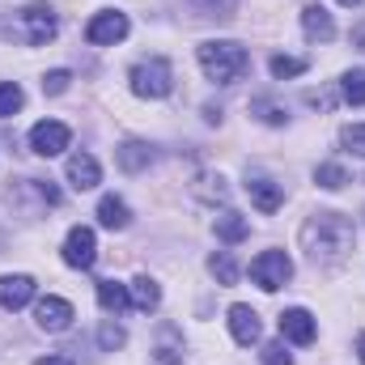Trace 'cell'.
Wrapping results in <instances>:
<instances>
[{
	"instance_id": "cell-1",
	"label": "cell",
	"mask_w": 365,
	"mask_h": 365,
	"mask_svg": "<svg viewBox=\"0 0 365 365\" xmlns=\"http://www.w3.org/2000/svg\"><path fill=\"white\" fill-rule=\"evenodd\" d=\"M353 238H357V230H353V221L344 212H314L302 225V251L319 268H331V264L349 259Z\"/></svg>"
},
{
	"instance_id": "cell-2",
	"label": "cell",
	"mask_w": 365,
	"mask_h": 365,
	"mask_svg": "<svg viewBox=\"0 0 365 365\" xmlns=\"http://www.w3.org/2000/svg\"><path fill=\"white\" fill-rule=\"evenodd\" d=\"M195 56H200V68L208 73V81H217V86H234V81H242L247 68H251V51H247L242 43H234V38L200 43Z\"/></svg>"
},
{
	"instance_id": "cell-3",
	"label": "cell",
	"mask_w": 365,
	"mask_h": 365,
	"mask_svg": "<svg viewBox=\"0 0 365 365\" xmlns=\"http://www.w3.org/2000/svg\"><path fill=\"white\" fill-rule=\"evenodd\" d=\"M56 30H60V17H56L51 4H26V9H17V17L9 21V34H13L17 43H26V47L51 43Z\"/></svg>"
},
{
	"instance_id": "cell-4",
	"label": "cell",
	"mask_w": 365,
	"mask_h": 365,
	"mask_svg": "<svg viewBox=\"0 0 365 365\" xmlns=\"http://www.w3.org/2000/svg\"><path fill=\"white\" fill-rule=\"evenodd\" d=\"M128 81H132V93L136 98H166V93L175 90V68H170V60L149 56V60H140L132 68Z\"/></svg>"
},
{
	"instance_id": "cell-5",
	"label": "cell",
	"mask_w": 365,
	"mask_h": 365,
	"mask_svg": "<svg viewBox=\"0 0 365 365\" xmlns=\"http://www.w3.org/2000/svg\"><path fill=\"white\" fill-rule=\"evenodd\" d=\"M289 276H293V259H289L284 251H264V255L251 259V280H255L264 293H276L280 284H289Z\"/></svg>"
},
{
	"instance_id": "cell-6",
	"label": "cell",
	"mask_w": 365,
	"mask_h": 365,
	"mask_svg": "<svg viewBox=\"0 0 365 365\" xmlns=\"http://www.w3.org/2000/svg\"><path fill=\"white\" fill-rule=\"evenodd\" d=\"M128 13H119V9H102V13H93L90 26H86V43L93 47H115V43H123L128 38Z\"/></svg>"
},
{
	"instance_id": "cell-7",
	"label": "cell",
	"mask_w": 365,
	"mask_h": 365,
	"mask_svg": "<svg viewBox=\"0 0 365 365\" xmlns=\"http://www.w3.org/2000/svg\"><path fill=\"white\" fill-rule=\"evenodd\" d=\"M68 140H73L68 123L43 119V123H34V128H30V149H34L38 158H60V153L68 149Z\"/></svg>"
},
{
	"instance_id": "cell-8",
	"label": "cell",
	"mask_w": 365,
	"mask_h": 365,
	"mask_svg": "<svg viewBox=\"0 0 365 365\" xmlns=\"http://www.w3.org/2000/svg\"><path fill=\"white\" fill-rule=\"evenodd\" d=\"M93 259H98V238H93L90 225H73L68 230V238H64V264L68 268H93Z\"/></svg>"
},
{
	"instance_id": "cell-9",
	"label": "cell",
	"mask_w": 365,
	"mask_h": 365,
	"mask_svg": "<svg viewBox=\"0 0 365 365\" xmlns=\"http://www.w3.org/2000/svg\"><path fill=\"white\" fill-rule=\"evenodd\" d=\"M314 336H319V323H314L310 310L293 306V310L280 314V340H289V344H314Z\"/></svg>"
},
{
	"instance_id": "cell-10",
	"label": "cell",
	"mask_w": 365,
	"mask_h": 365,
	"mask_svg": "<svg viewBox=\"0 0 365 365\" xmlns=\"http://www.w3.org/2000/svg\"><path fill=\"white\" fill-rule=\"evenodd\" d=\"M34 323H38L43 331H64V327L73 323V302H64V297H38Z\"/></svg>"
},
{
	"instance_id": "cell-11",
	"label": "cell",
	"mask_w": 365,
	"mask_h": 365,
	"mask_svg": "<svg viewBox=\"0 0 365 365\" xmlns=\"http://www.w3.org/2000/svg\"><path fill=\"white\" fill-rule=\"evenodd\" d=\"M247 195H251V204L259 212H276L284 204V187L276 179H268V175H247Z\"/></svg>"
},
{
	"instance_id": "cell-12",
	"label": "cell",
	"mask_w": 365,
	"mask_h": 365,
	"mask_svg": "<svg viewBox=\"0 0 365 365\" xmlns=\"http://www.w3.org/2000/svg\"><path fill=\"white\" fill-rule=\"evenodd\" d=\"M34 297V276H0V310H21Z\"/></svg>"
},
{
	"instance_id": "cell-13",
	"label": "cell",
	"mask_w": 365,
	"mask_h": 365,
	"mask_svg": "<svg viewBox=\"0 0 365 365\" xmlns=\"http://www.w3.org/2000/svg\"><path fill=\"white\" fill-rule=\"evenodd\" d=\"M302 30H306L310 43H331L336 38V21H331V13L323 4H306L302 9Z\"/></svg>"
},
{
	"instance_id": "cell-14",
	"label": "cell",
	"mask_w": 365,
	"mask_h": 365,
	"mask_svg": "<svg viewBox=\"0 0 365 365\" xmlns=\"http://www.w3.org/2000/svg\"><path fill=\"white\" fill-rule=\"evenodd\" d=\"M115 162H119L123 175H140V170L153 166V145H145V140H123V145L115 149Z\"/></svg>"
},
{
	"instance_id": "cell-15",
	"label": "cell",
	"mask_w": 365,
	"mask_h": 365,
	"mask_svg": "<svg viewBox=\"0 0 365 365\" xmlns=\"http://www.w3.org/2000/svg\"><path fill=\"white\" fill-rule=\"evenodd\" d=\"M64 175H68V182H73L77 191H93V187L102 182V166L93 162L90 153H73L68 166H64Z\"/></svg>"
},
{
	"instance_id": "cell-16",
	"label": "cell",
	"mask_w": 365,
	"mask_h": 365,
	"mask_svg": "<svg viewBox=\"0 0 365 365\" xmlns=\"http://www.w3.org/2000/svg\"><path fill=\"white\" fill-rule=\"evenodd\" d=\"M230 331L238 344H255L259 340V314L251 306H230Z\"/></svg>"
},
{
	"instance_id": "cell-17",
	"label": "cell",
	"mask_w": 365,
	"mask_h": 365,
	"mask_svg": "<svg viewBox=\"0 0 365 365\" xmlns=\"http://www.w3.org/2000/svg\"><path fill=\"white\" fill-rule=\"evenodd\" d=\"M98 306H102L106 314H123V310L132 306L128 284H119V280H98Z\"/></svg>"
},
{
	"instance_id": "cell-18",
	"label": "cell",
	"mask_w": 365,
	"mask_h": 365,
	"mask_svg": "<svg viewBox=\"0 0 365 365\" xmlns=\"http://www.w3.org/2000/svg\"><path fill=\"white\" fill-rule=\"evenodd\" d=\"M98 221H102L106 230H128L132 212H128V204H123L119 195H102V200H98Z\"/></svg>"
},
{
	"instance_id": "cell-19",
	"label": "cell",
	"mask_w": 365,
	"mask_h": 365,
	"mask_svg": "<svg viewBox=\"0 0 365 365\" xmlns=\"http://www.w3.org/2000/svg\"><path fill=\"white\" fill-rule=\"evenodd\" d=\"M128 293H132V306L145 310V314L162 306V289H158V280H149V276H136V280L128 284Z\"/></svg>"
},
{
	"instance_id": "cell-20",
	"label": "cell",
	"mask_w": 365,
	"mask_h": 365,
	"mask_svg": "<svg viewBox=\"0 0 365 365\" xmlns=\"http://www.w3.org/2000/svg\"><path fill=\"white\" fill-rule=\"evenodd\" d=\"M212 230H217V238H221V242H230V247H234V242H242V238L251 234V221L225 208V212L217 217V225H212Z\"/></svg>"
},
{
	"instance_id": "cell-21",
	"label": "cell",
	"mask_w": 365,
	"mask_h": 365,
	"mask_svg": "<svg viewBox=\"0 0 365 365\" xmlns=\"http://www.w3.org/2000/svg\"><path fill=\"white\" fill-rule=\"evenodd\" d=\"M153 365H182V344H179V331L166 323L162 327V340H158V353H153Z\"/></svg>"
},
{
	"instance_id": "cell-22",
	"label": "cell",
	"mask_w": 365,
	"mask_h": 365,
	"mask_svg": "<svg viewBox=\"0 0 365 365\" xmlns=\"http://www.w3.org/2000/svg\"><path fill=\"white\" fill-rule=\"evenodd\" d=\"M208 272L217 276V284H238V259L230 251H212L208 255Z\"/></svg>"
},
{
	"instance_id": "cell-23",
	"label": "cell",
	"mask_w": 365,
	"mask_h": 365,
	"mask_svg": "<svg viewBox=\"0 0 365 365\" xmlns=\"http://www.w3.org/2000/svg\"><path fill=\"white\" fill-rule=\"evenodd\" d=\"M340 93H344V102L365 106V68H349V73L340 77Z\"/></svg>"
},
{
	"instance_id": "cell-24",
	"label": "cell",
	"mask_w": 365,
	"mask_h": 365,
	"mask_svg": "<svg viewBox=\"0 0 365 365\" xmlns=\"http://www.w3.org/2000/svg\"><path fill=\"white\" fill-rule=\"evenodd\" d=\"M251 115H255L259 123H268V128H280V123L289 119V115H284V106L272 102V98H255V102H251Z\"/></svg>"
},
{
	"instance_id": "cell-25",
	"label": "cell",
	"mask_w": 365,
	"mask_h": 365,
	"mask_svg": "<svg viewBox=\"0 0 365 365\" xmlns=\"http://www.w3.org/2000/svg\"><path fill=\"white\" fill-rule=\"evenodd\" d=\"M268 68H272L276 81H289V77H302L310 64H306L302 56H272V64H268Z\"/></svg>"
},
{
	"instance_id": "cell-26",
	"label": "cell",
	"mask_w": 365,
	"mask_h": 365,
	"mask_svg": "<svg viewBox=\"0 0 365 365\" xmlns=\"http://www.w3.org/2000/svg\"><path fill=\"white\" fill-rule=\"evenodd\" d=\"M26 106V93L17 81H0V119H9V115H17Z\"/></svg>"
},
{
	"instance_id": "cell-27",
	"label": "cell",
	"mask_w": 365,
	"mask_h": 365,
	"mask_svg": "<svg viewBox=\"0 0 365 365\" xmlns=\"http://www.w3.org/2000/svg\"><path fill=\"white\" fill-rule=\"evenodd\" d=\"M314 182H319L323 191H340V187L349 182V170H344V166H336V162H323V166L314 170Z\"/></svg>"
},
{
	"instance_id": "cell-28",
	"label": "cell",
	"mask_w": 365,
	"mask_h": 365,
	"mask_svg": "<svg viewBox=\"0 0 365 365\" xmlns=\"http://www.w3.org/2000/svg\"><path fill=\"white\" fill-rule=\"evenodd\" d=\"M195 4H200V17H221V21H230L238 9V0H195Z\"/></svg>"
},
{
	"instance_id": "cell-29",
	"label": "cell",
	"mask_w": 365,
	"mask_h": 365,
	"mask_svg": "<svg viewBox=\"0 0 365 365\" xmlns=\"http://www.w3.org/2000/svg\"><path fill=\"white\" fill-rule=\"evenodd\" d=\"M340 145H344L349 153H357V158H365V123H349V128L340 132Z\"/></svg>"
},
{
	"instance_id": "cell-30",
	"label": "cell",
	"mask_w": 365,
	"mask_h": 365,
	"mask_svg": "<svg viewBox=\"0 0 365 365\" xmlns=\"http://www.w3.org/2000/svg\"><path fill=\"white\" fill-rule=\"evenodd\" d=\"M123 340H128V336H123V327H119V323H102V327H98V344H102L106 353L123 349Z\"/></svg>"
},
{
	"instance_id": "cell-31",
	"label": "cell",
	"mask_w": 365,
	"mask_h": 365,
	"mask_svg": "<svg viewBox=\"0 0 365 365\" xmlns=\"http://www.w3.org/2000/svg\"><path fill=\"white\" fill-rule=\"evenodd\" d=\"M68 81H73V73H68V68H56V73L43 77V93H64L68 90Z\"/></svg>"
},
{
	"instance_id": "cell-32",
	"label": "cell",
	"mask_w": 365,
	"mask_h": 365,
	"mask_svg": "<svg viewBox=\"0 0 365 365\" xmlns=\"http://www.w3.org/2000/svg\"><path fill=\"white\" fill-rule=\"evenodd\" d=\"M264 365H293V357L284 353V340H272V344H264Z\"/></svg>"
},
{
	"instance_id": "cell-33",
	"label": "cell",
	"mask_w": 365,
	"mask_h": 365,
	"mask_svg": "<svg viewBox=\"0 0 365 365\" xmlns=\"http://www.w3.org/2000/svg\"><path fill=\"white\" fill-rule=\"evenodd\" d=\"M204 119L208 123H221V106H204Z\"/></svg>"
},
{
	"instance_id": "cell-34",
	"label": "cell",
	"mask_w": 365,
	"mask_h": 365,
	"mask_svg": "<svg viewBox=\"0 0 365 365\" xmlns=\"http://www.w3.org/2000/svg\"><path fill=\"white\" fill-rule=\"evenodd\" d=\"M34 365H73V361H68V357H38Z\"/></svg>"
},
{
	"instance_id": "cell-35",
	"label": "cell",
	"mask_w": 365,
	"mask_h": 365,
	"mask_svg": "<svg viewBox=\"0 0 365 365\" xmlns=\"http://www.w3.org/2000/svg\"><path fill=\"white\" fill-rule=\"evenodd\" d=\"M353 43H357V47L365 51V26H357V30H353Z\"/></svg>"
},
{
	"instance_id": "cell-36",
	"label": "cell",
	"mask_w": 365,
	"mask_h": 365,
	"mask_svg": "<svg viewBox=\"0 0 365 365\" xmlns=\"http://www.w3.org/2000/svg\"><path fill=\"white\" fill-rule=\"evenodd\" d=\"M357 357H361V365H365V336L357 340Z\"/></svg>"
},
{
	"instance_id": "cell-37",
	"label": "cell",
	"mask_w": 365,
	"mask_h": 365,
	"mask_svg": "<svg viewBox=\"0 0 365 365\" xmlns=\"http://www.w3.org/2000/svg\"><path fill=\"white\" fill-rule=\"evenodd\" d=\"M340 4H349V9H357V4H365V0H340Z\"/></svg>"
}]
</instances>
